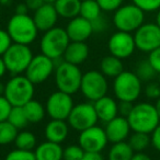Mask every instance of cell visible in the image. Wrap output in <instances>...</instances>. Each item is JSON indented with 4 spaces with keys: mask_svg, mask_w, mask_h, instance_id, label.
<instances>
[{
    "mask_svg": "<svg viewBox=\"0 0 160 160\" xmlns=\"http://www.w3.org/2000/svg\"><path fill=\"white\" fill-rule=\"evenodd\" d=\"M132 131L151 134L160 124V118L155 104L150 102H138L134 104L129 115L127 116Z\"/></svg>",
    "mask_w": 160,
    "mask_h": 160,
    "instance_id": "1",
    "label": "cell"
},
{
    "mask_svg": "<svg viewBox=\"0 0 160 160\" xmlns=\"http://www.w3.org/2000/svg\"><path fill=\"white\" fill-rule=\"evenodd\" d=\"M7 32L13 43L30 45L36 40L40 31L34 22L33 17L14 13L8 21Z\"/></svg>",
    "mask_w": 160,
    "mask_h": 160,
    "instance_id": "2",
    "label": "cell"
},
{
    "mask_svg": "<svg viewBox=\"0 0 160 160\" xmlns=\"http://www.w3.org/2000/svg\"><path fill=\"white\" fill-rule=\"evenodd\" d=\"M34 83L25 75L12 76L5 85L3 96L8 99L12 107H23L34 97Z\"/></svg>",
    "mask_w": 160,
    "mask_h": 160,
    "instance_id": "3",
    "label": "cell"
},
{
    "mask_svg": "<svg viewBox=\"0 0 160 160\" xmlns=\"http://www.w3.org/2000/svg\"><path fill=\"white\" fill-rule=\"evenodd\" d=\"M82 75L83 73L79 66L65 62L62 59V62L56 65L54 71L56 87L59 91L72 96L80 90Z\"/></svg>",
    "mask_w": 160,
    "mask_h": 160,
    "instance_id": "4",
    "label": "cell"
},
{
    "mask_svg": "<svg viewBox=\"0 0 160 160\" xmlns=\"http://www.w3.org/2000/svg\"><path fill=\"white\" fill-rule=\"evenodd\" d=\"M142 80L134 71L124 70L114 78L113 92L118 101H127L134 103L138 100L142 92Z\"/></svg>",
    "mask_w": 160,
    "mask_h": 160,
    "instance_id": "5",
    "label": "cell"
},
{
    "mask_svg": "<svg viewBox=\"0 0 160 160\" xmlns=\"http://www.w3.org/2000/svg\"><path fill=\"white\" fill-rule=\"evenodd\" d=\"M69 43L70 40L66 30L55 27L48 31L43 32V36L40 41V49L42 54L56 62L64 56Z\"/></svg>",
    "mask_w": 160,
    "mask_h": 160,
    "instance_id": "6",
    "label": "cell"
},
{
    "mask_svg": "<svg viewBox=\"0 0 160 160\" xmlns=\"http://www.w3.org/2000/svg\"><path fill=\"white\" fill-rule=\"evenodd\" d=\"M145 23V12L134 3L122 5L113 14V24L118 31L134 33Z\"/></svg>",
    "mask_w": 160,
    "mask_h": 160,
    "instance_id": "7",
    "label": "cell"
},
{
    "mask_svg": "<svg viewBox=\"0 0 160 160\" xmlns=\"http://www.w3.org/2000/svg\"><path fill=\"white\" fill-rule=\"evenodd\" d=\"M33 56L32 49L29 45L12 43L8 51L2 55V58L8 72H10L12 76H16L25 72Z\"/></svg>",
    "mask_w": 160,
    "mask_h": 160,
    "instance_id": "8",
    "label": "cell"
},
{
    "mask_svg": "<svg viewBox=\"0 0 160 160\" xmlns=\"http://www.w3.org/2000/svg\"><path fill=\"white\" fill-rule=\"evenodd\" d=\"M82 96L90 102L99 100L102 97L107 96L109 91L108 79L100 70H88L82 75L80 90Z\"/></svg>",
    "mask_w": 160,
    "mask_h": 160,
    "instance_id": "9",
    "label": "cell"
},
{
    "mask_svg": "<svg viewBox=\"0 0 160 160\" xmlns=\"http://www.w3.org/2000/svg\"><path fill=\"white\" fill-rule=\"evenodd\" d=\"M99 118L96 113L93 102H82L73 105L67 123L69 127L77 132H82L85 129L94 126L98 123Z\"/></svg>",
    "mask_w": 160,
    "mask_h": 160,
    "instance_id": "10",
    "label": "cell"
},
{
    "mask_svg": "<svg viewBox=\"0 0 160 160\" xmlns=\"http://www.w3.org/2000/svg\"><path fill=\"white\" fill-rule=\"evenodd\" d=\"M73 105L75 104H73L71 94L57 90L48 96L46 104H45V109H46V113L51 118L67 121Z\"/></svg>",
    "mask_w": 160,
    "mask_h": 160,
    "instance_id": "11",
    "label": "cell"
},
{
    "mask_svg": "<svg viewBox=\"0 0 160 160\" xmlns=\"http://www.w3.org/2000/svg\"><path fill=\"white\" fill-rule=\"evenodd\" d=\"M55 60L45 56L44 54H38L33 56L24 75L34 85L45 82L55 71Z\"/></svg>",
    "mask_w": 160,
    "mask_h": 160,
    "instance_id": "12",
    "label": "cell"
},
{
    "mask_svg": "<svg viewBox=\"0 0 160 160\" xmlns=\"http://www.w3.org/2000/svg\"><path fill=\"white\" fill-rule=\"evenodd\" d=\"M136 48L142 53H150L160 47V28L152 22L144 23L134 32Z\"/></svg>",
    "mask_w": 160,
    "mask_h": 160,
    "instance_id": "13",
    "label": "cell"
},
{
    "mask_svg": "<svg viewBox=\"0 0 160 160\" xmlns=\"http://www.w3.org/2000/svg\"><path fill=\"white\" fill-rule=\"evenodd\" d=\"M78 144L86 152H101L107 147L109 139L104 128L94 125L82 132H79Z\"/></svg>",
    "mask_w": 160,
    "mask_h": 160,
    "instance_id": "14",
    "label": "cell"
},
{
    "mask_svg": "<svg viewBox=\"0 0 160 160\" xmlns=\"http://www.w3.org/2000/svg\"><path fill=\"white\" fill-rule=\"evenodd\" d=\"M108 48L111 55L122 60L126 59L133 55L136 49L134 35L123 31L115 32L110 36L108 41Z\"/></svg>",
    "mask_w": 160,
    "mask_h": 160,
    "instance_id": "15",
    "label": "cell"
},
{
    "mask_svg": "<svg viewBox=\"0 0 160 160\" xmlns=\"http://www.w3.org/2000/svg\"><path fill=\"white\" fill-rule=\"evenodd\" d=\"M104 131L109 142L115 144V142H125L126 139H128L132 128L126 118L118 115L110 122L105 123Z\"/></svg>",
    "mask_w": 160,
    "mask_h": 160,
    "instance_id": "16",
    "label": "cell"
},
{
    "mask_svg": "<svg viewBox=\"0 0 160 160\" xmlns=\"http://www.w3.org/2000/svg\"><path fill=\"white\" fill-rule=\"evenodd\" d=\"M65 30L70 42H86L93 33L91 22L81 16L70 19Z\"/></svg>",
    "mask_w": 160,
    "mask_h": 160,
    "instance_id": "17",
    "label": "cell"
},
{
    "mask_svg": "<svg viewBox=\"0 0 160 160\" xmlns=\"http://www.w3.org/2000/svg\"><path fill=\"white\" fill-rule=\"evenodd\" d=\"M59 18L55 9L54 3L45 2L41 8L34 11L33 20L38 27V31L46 32L56 27V23Z\"/></svg>",
    "mask_w": 160,
    "mask_h": 160,
    "instance_id": "18",
    "label": "cell"
},
{
    "mask_svg": "<svg viewBox=\"0 0 160 160\" xmlns=\"http://www.w3.org/2000/svg\"><path fill=\"white\" fill-rule=\"evenodd\" d=\"M99 121L108 123L118 115V103L114 98L104 96L93 102Z\"/></svg>",
    "mask_w": 160,
    "mask_h": 160,
    "instance_id": "19",
    "label": "cell"
},
{
    "mask_svg": "<svg viewBox=\"0 0 160 160\" xmlns=\"http://www.w3.org/2000/svg\"><path fill=\"white\" fill-rule=\"evenodd\" d=\"M44 134L47 140L62 144L67 139L69 135V124L65 120L52 118L45 126Z\"/></svg>",
    "mask_w": 160,
    "mask_h": 160,
    "instance_id": "20",
    "label": "cell"
},
{
    "mask_svg": "<svg viewBox=\"0 0 160 160\" xmlns=\"http://www.w3.org/2000/svg\"><path fill=\"white\" fill-rule=\"evenodd\" d=\"M89 56V46L86 42H70L62 56L65 62L79 66L86 62Z\"/></svg>",
    "mask_w": 160,
    "mask_h": 160,
    "instance_id": "21",
    "label": "cell"
},
{
    "mask_svg": "<svg viewBox=\"0 0 160 160\" xmlns=\"http://www.w3.org/2000/svg\"><path fill=\"white\" fill-rule=\"evenodd\" d=\"M62 151L60 144L46 140L35 147L34 155L36 160H62Z\"/></svg>",
    "mask_w": 160,
    "mask_h": 160,
    "instance_id": "22",
    "label": "cell"
},
{
    "mask_svg": "<svg viewBox=\"0 0 160 160\" xmlns=\"http://www.w3.org/2000/svg\"><path fill=\"white\" fill-rule=\"evenodd\" d=\"M58 16L64 19H73L80 14V0H56L54 2Z\"/></svg>",
    "mask_w": 160,
    "mask_h": 160,
    "instance_id": "23",
    "label": "cell"
},
{
    "mask_svg": "<svg viewBox=\"0 0 160 160\" xmlns=\"http://www.w3.org/2000/svg\"><path fill=\"white\" fill-rule=\"evenodd\" d=\"M100 71L107 78H115L124 71V65L122 59L113 55H108L103 57L100 62Z\"/></svg>",
    "mask_w": 160,
    "mask_h": 160,
    "instance_id": "24",
    "label": "cell"
},
{
    "mask_svg": "<svg viewBox=\"0 0 160 160\" xmlns=\"http://www.w3.org/2000/svg\"><path fill=\"white\" fill-rule=\"evenodd\" d=\"M134 153L135 152L126 140L115 142L108 152V160H132Z\"/></svg>",
    "mask_w": 160,
    "mask_h": 160,
    "instance_id": "25",
    "label": "cell"
},
{
    "mask_svg": "<svg viewBox=\"0 0 160 160\" xmlns=\"http://www.w3.org/2000/svg\"><path fill=\"white\" fill-rule=\"evenodd\" d=\"M23 109L27 114L29 123H40L41 121L44 120L45 114H46V109L44 105L40 101L34 100V99L23 105Z\"/></svg>",
    "mask_w": 160,
    "mask_h": 160,
    "instance_id": "26",
    "label": "cell"
},
{
    "mask_svg": "<svg viewBox=\"0 0 160 160\" xmlns=\"http://www.w3.org/2000/svg\"><path fill=\"white\" fill-rule=\"evenodd\" d=\"M134 72L138 78L142 80V82H150L158 77V72L155 70L148 59H142L136 62Z\"/></svg>",
    "mask_w": 160,
    "mask_h": 160,
    "instance_id": "27",
    "label": "cell"
},
{
    "mask_svg": "<svg viewBox=\"0 0 160 160\" xmlns=\"http://www.w3.org/2000/svg\"><path fill=\"white\" fill-rule=\"evenodd\" d=\"M127 142L132 147L134 152H142L151 145L150 134L133 132V134L129 135Z\"/></svg>",
    "mask_w": 160,
    "mask_h": 160,
    "instance_id": "28",
    "label": "cell"
},
{
    "mask_svg": "<svg viewBox=\"0 0 160 160\" xmlns=\"http://www.w3.org/2000/svg\"><path fill=\"white\" fill-rule=\"evenodd\" d=\"M79 16L91 22L100 16H102V9L97 2V0H83V1H81Z\"/></svg>",
    "mask_w": 160,
    "mask_h": 160,
    "instance_id": "29",
    "label": "cell"
},
{
    "mask_svg": "<svg viewBox=\"0 0 160 160\" xmlns=\"http://www.w3.org/2000/svg\"><path fill=\"white\" fill-rule=\"evenodd\" d=\"M16 148L23 149V150H34L36 145V137L30 131H21L18 133L14 140Z\"/></svg>",
    "mask_w": 160,
    "mask_h": 160,
    "instance_id": "30",
    "label": "cell"
},
{
    "mask_svg": "<svg viewBox=\"0 0 160 160\" xmlns=\"http://www.w3.org/2000/svg\"><path fill=\"white\" fill-rule=\"evenodd\" d=\"M19 129L14 127L9 121L0 122V146H6L14 142Z\"/></svg>",
    "mask_w": 160,
    "mask_h": 160,
    "instance_id": "31",
    "label": "cell"
},
{
    "mask_svg": "<svg viewBox=\"0 0 160 160\" xmlns=\"http://www.w3.org/2000/svg\"><path fill=\"white\" fill-rule=\"evenodd\" d=\"M8 121L18 129L24 128L29 124V120H28L23 107H12Z\"/></svg>",
    "mask_w": 160,
    "mask_h": 160,
    "instance_id": "32",
    "label": "cell"
},
{
    "mask_svg": "<svg viewBox=\"0 0 160 160\" xmlns=\"http://www.w3.org/2000/svg\"><path fill=\"white\" fill-rule=\"evenodd\" d=\"M86 151L82 147L78 145H69L65 147L62 151V160H81L85 156Z\"/></svg>",
    "mask_w": 160,
    "mask_h": 160,
    "instance_id": "33",
    "label": "cell"
},
{
    "mask_svg": "<svg viewBox=\"0 0 160 160\" xmlns=\"http://www.w3.org/2000/svg\"><path fill=\"white\" fill-rule=\"evenodd\" d=\"M5 160H36L34 150H23L16 148L8 152Z\"/></svg>",
    "mask_w": 160,
    "mask_h": 160,
    "instance_id": "34",
    "label": "cell"
},
{
    "mask_svg": "<svg viewBox=\"0 0 160 160\" xmlns=\"http://www.w3.org/2000/svg\"><path fill=\"white\" fill-rule=\"evenodd\" d=\"M144 12H155L160 9V0H132Z\"/></svg>",
    "mask_w": 160,
    "mask_h": 160,
    "instance_id": "35",
    "label": "cell"
},
{
    "mask_svg": "<svg viewBox=\"0 0 160 160\" xmlns=\"http://www.w3.org/2000/svg\"><path fill=\"white\" fill-rule=\"evenodd\" d=\"M142 91H144L146 98L149 100H158L160 98V85L158 83V81L156 82L155 80L147 82Z\"/></svg>",
    "mask_w": 160,
    "mask_h": 160,
    "instance_id": "36",
    "label": "cell"
},
{
    "mask_svg": "<svg viewBox=\"0 0 160 160\" xmlns=\"http://www.w3.org/2000/svg\"><path fill=\"white\" fill-rule=\"evenodd\" d=\"M102 11L114 12L123 5V0H97Z\"/></svg>",
    "mask_w": 160,
    "mask_h": 160,
    "instance_id": "37",
    "label": "cell"
},
{
    "mask_svg": "<svg viewBox=\"0 0 160 160\" xmlns=\"http://www.w3.org/2000/svg\"><path fill=\"white\" fill-rule=\"evenodd\" d=\"M12 109V104L8 101L3 94H0V122L7 121L9 118L10 111Z\"/></svg>",
    "mask_w": 160,
    "mask_h": 160,
    "instance_id": "38",
    "label": "cell"
},
{
    "mask_svg": "<svg viewBox=\"0 0 160 160\" xmlns=\"http://www.w3.org/2000/svg\"><path fill=\"white\" fill-rule=\"evenodd\" d=\"M12 40L7 30L0 29V56H2L12 45Z\"/></svg>",
    "mask_w": 160,
    "mask_h": 160,
    "instance_id": "39",
    "label": "cell"
},
{
    "mask_svg": "<svg viewBox=\"0 0 160 160\" xmlns=\"http://www.w3.org/2000/svg\"><path fill=\"white\" fill-rule=\"evenodd\" d=\"M149 62L151 64V66L155 68V70L158 73H160V47L153 49L152 52L148 53V58Z\"/></svg>",
    "mask_w": 160,
    "mask_h": 160,
    "instance_id": "40",
    "label": "cell"
},
{
    "mask_svg": "<svg viewBox=\"0 0 160 160\" xmlns=\"http://www.w3.org/2000/svg\"><path fill=\"white\" fill-rule=\"evenodd\" d=\"M92 29H93V33H101V32L105 31L108 29V21L107 19H104L102 16H100L99 18H97L96 20L91 21Z\"/></svg>",
    "mask_w": 160,
    "mask_h": 160,
    "instance_id": "41",
    "label": "cell"
},
{
    "mask_svg": "<svg viewBox=\"0 0 160 160\" xmlns=\"http://www.w3.org/2000/svg\"><path fill=\"white\" fill-rule=\"evenodd\" d=\"M134 104L132 102H127V101H120L118 102V115L124 116L127 118L129 115L132 109H133Z\"/></svg>",
    "mask_w": 160,
    "mask_h": 160,
    "instance_id": "42",
    "label": "cell"
},
{
    "mask_svg": "<svg viewBox=\"0 0 160 160\" xmlns=\"http://www.w3.org/2000/svg\"><path fill=\"white\" fill-rule=\"evenodd\" d=\"M150 139H151V146L160 152V124L150 134Z\"/></svg>",
    "mask_w": 160,
    "mask_h": 160,
    "instance_id": "43",
    "label": "cell"
},
{
    "mask_svg": "<svg viewBox=\"0 0 160 160\" xmlns=\"http://www.w3.org/2000/svg\"><path fill=\"white\" fill-rule=\"evenodd\" d=\"M24 3L27 5V7L29 8V10L34 12V11H36L38 8L42 7L45 3V1L44 0H25Z\"/></svg>",
    "mask_w": 160,
    "mask_h": 160,
    "instance_id": "44",
    "label": "cell"
},
{
    "mask_svg": "<svg viewBox=\"0 0 160 160\" xmlns=\"http://www.w3.org/2000/svg\"><path fill=\"white\" fill-rule=\"evenodd\" d=\"M81 160H104L101 152H86Z\"/></svg>",
    "mask_w": 160,
    "mask_h": 160,
    "instance_id": "45",
    "label": "cell"
},
{
    "mask_svg": "<svg viewBox=\"0 0 160 160\" xmlns=\"http://www.w3.org/2000/svg\"><path fill=\"white\" fill-rule=\"evenodd\" d=\"M132 160H152V158L142 151V152H135L134 153Z\"/></svg>",
    "mask_w": 160,
    "mask_h": 160,
    "instance_id": "46",
    "label": "cell"
},
{
    "mask_svg": "<svg viewBox=\"0 0 160 160\" xmlns=\"http://www.w3.org/2000/svg\"><path fill=\"white\" fill-rule=\"evenodd\" d=\"M28 11H29V8L27 7L25 3H19L14 9V12L17 14H28Z\"/></svg>",
    "mask_w": 160,
    "mask_h": 160,
    "instance_id": "47",
    "label": "cell"
},
{
    "mask_svg": "<svg viewBox=\"0 0 160 160\" xmlns=\"http://www.w3.org/2000/svg\"><path fill=\"white\" fill-rule=\"evenodd\" d=\"M7 71H8L7 67H6V64H5V62H3L2 56H0V78H2L3 76L6 75Z\"/></svg>",
    "mask_w": 160,
    "mask_h": 160,
    "instance_id": "48",
    "label": "cell"
},
{
    "mask_svg": "<svg viewBox=\"0 0 160 160\" xmlns=\"http://www.w3.org/2000/svg\"><path fill=\"white\" fill-rule=\"evenodd\" d=\"M13 0H0V5L3 6V7H7V6H10L12 3Z\"/></svg>",
    "mask_w": 160,
    "mask_h": 160,
    "instance_id": "49",
    "label": "cell"
},
{
    "mask_svg": "<svg viewBox=\"0 0 160 160\" xmlns=\"http://www.w3.org/2000/svg\"><path fill=\"white\" fill-rule=\"evenodd\" d=\"M155 107H156V110H157V113H158V115H159V118H160V98L158 99V100H156Z\"/></svg>",
    "mask_w": 160,
    "mask_h": 160,
    "instance_id": "50",
    "label": "cell"
},
{
    "mask_svg": "<svg viewBox=\"0 0 160 160\" xmlns=\"http://www.w3.org/2000/svg\"><path fill=\"white\" fill-rule=\"evenodd\" d=\"M156 24L160 28V9L157 11V14H156Z\"/></svg>",
    "mask_w": 160,
    "mask_h": 160,
    "instance_id": "51",
    "label": "cell"
},
{
    "mask_svg": "<svg viewBox=\"0 0 160 160\" xmlns=\"http://www.w3.org/2000/svg\"><path fill=\"white\" fill-rule=\"evenodd\" d=\"M3 93H5V85L0 82V94H3Z\"/></svg>",
    "mask_w": 160,
    "mask_h": 160,
    "instance_id": "52",
    "label": "cell"
},
{
    "mask_svg": "<svg viewBox=\"0 0 160 160\" xmlns=\"http://www.w3.org/2000/svg\"><path fill=\"white\" fill-rule=\"evenodd\" d=\"M45 2H48V3H54L56 1V0H44Z\"/></svg>",
    "mask_w": 160,
    "mask_h": 160,
    "instance_id": "53",
    "label": "cell"
},
{
    "mask_svg": "<svg viewBox=\"0 0 160 160\" xmlns=\"http://www.w3.org/2000/svg\"><path fill=\"white\" fill-rule=\"evenodd\" d=\"M157 79H158V83L160 85V73H158V77H157Z\"/></svg>",
    "mask_w": 160,
    "mask_h": 160,
    "instance_id": "54",
    "label": "cell"
}]
</instances>
